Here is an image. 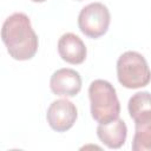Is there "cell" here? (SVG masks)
<instances>
[{
    "label": "cell",
    "mask_w": 151,
    "mask_h": 151,
    "mask_svg": "<svg viewBox=\"0 0 151 151\" xmlns=\"http://www.w3.org/2000/svg\"><path fill=\"white\" fill-rule=\"evenodd\" d=\"M1 39L8 54L15 60H28L38 51V35L29 18L21 12L13 13L4 21Z\"/></svg>",
    "instance_id": "cell-1"
},
{
    "label": "cell",
    "mask_w": 151,
    "mask_h": 151,
    "mask_svg": "<svg viewBox=\"0 0 151 151\" xmlns=\"http://www.w3.org/2000/svg\"><path fill=\"white\" fill-rule=\"evenodd\" d=\"M88 98L91 104V116L99 123L105 124L119 118L120 104L116 88L104 79H96L88 86Z\"/></svg>",
    "instance_id": "cell-2"
},
{
    "label": "cell",
    "mask_w": 151,
    "mask_h": 151,
    "mask_svg": "<svg viewBox=\"0 0 151 151\" xmlns=\"http://www.w3.org/2000/svg\"><path fill=\"white\" fill-rule=\"evenodd\" d=\"M117 77L126 88H140L151 80V71L145 58L136 51L124 52L117 60Z\"/></svg>",
    "instance_id": "cell-3"
},
{
    "label": "cell",
    "mask_w": 151,
    "mask_h": 151,
    "mask_svg": "<svg viewBox=\"0 0 151 151\" xmlns=\"http://www.w3.org/2000/svg\"><path fill=\"white\" fill-rule=\"evenodd\" d=\"M110 21V11L101 2L88 4L78 15V26L80 32L92 39L104 35L109 29Z\"/></svg>",
    "instance_id": "cell-4"
},
{
    "label": "cell",
    "mask_w": 151,
    "mask_h": 151,
    "mask_svg": "<svg viewBox=\"0 0 151 151\" xmlns=\"http://www.w3.org/2000/svg\"><path fill=\"white\" fill-rule=\"evenodd\" d=\"M78 117L76 105L68 99H57L47 109L46 119L52 130L65 132L70 130Z\"/></svg>",
    "instance_id": "cell-5"
},
{
    "label": "cell",
    "mask_w": 151,
    "mask_h": 151,
    "mask_svg": "<svg viewBox=\"0 0 151 151\" xmlns=\"http://www.w3.org/2000/svg\"><path fill=\"white\" fill-rule=\"evenodd\" d=\"M51 91L61 97H74L81 90V77L73 68H59L50 79Z\"/></svg>",
    "instance_id": "cell-6"
},
{
    "label": "cell",
    "mask_w": 151,
    "mask_h": 151,
    "mask_svg": "<svg viewBox=\"0 0 151 151\" xmlns=\"http://www.w3.org/2000/svg\"><path fill=\"white\" fill-rule=\"evenodd\" d=\"M58 52L63 60L72 65H79L86 59L87 50L84 41L74 33H65L59 38Z\"/></svg>",
    "instance_id": "cell-7"
},
{
    "label": "cell",
    "mask_w": 151,
    "mask_h": 151,
    "mask_svg": "<svg viewBox=\"0 0 151 151\" xmlns=\"http://www.w3.org/2000/svg\"><path fill=\"white\" fill-rule=\"evenodd\" d=\"M97 136L109 149H119L124 145L127 136V127L123 119L117 118L105 124H99Z\"/></svg>",
    "instance_id": "cell-8"
},
{
    "label": "cell",
    "mask_w": 151,
    "mask_h": 151,
    "mask_svg": "<svg viewBox=\"0 0 151 151\" xmlns=\"http://www.w3.org/2000/svg\"><path fill=\"white\" fill-rule=\"evenodd\" d=\"M134 120L133 151H151V112L137 117Z\"/></svg>",
    "instance_id": "cell-9"
},
{
    "label": "cell",
    "mask_w": 151,
    "mask_h": 151,
    "mask_svg": "<svg viewBox=\"0 0 151 151\" xmlns=\"http://www.w3.org/2000/svg\"><path fill=\"white\" fill-rule=\"evenodd\" d=\"M129 114L132 119L151 112V93L150 92H137L130 99L127 104Z\"/></svg>",
    "instance_id": "cell-10"
},
{
    "label": "cell",
    "mask_w": 151,
    "mask_h": 151,
    "mask_svg": "<svg viewBox=\"0 0 151 151\" xmlns=\"http://www.w3.org/2000/svg\"><path fill=\"white\" fill-rule=\"evenodd\" d=\"M31 1H33V2H44L46 0H31Z\"/></svg>",
    "instance_id": "cell-11"
},
{
    "label": "cell",
    "mask_w": 151,
    "mask_h": 151,
    "mask_svg": "<svg viewBox=\"0 0 151 151\" xmlns=\"http://www.w3.org/2000/svg\"><path fill=\"white\" fill-rule=\"evenodd\" d=\"M78 1H81V0H78Z\"/></svg>",
    "instance_id": "cell-12"
}]
</instances>
